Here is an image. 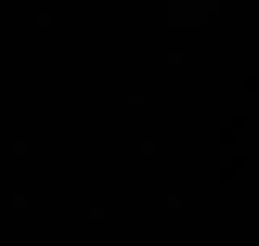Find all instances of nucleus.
I'll return each instance as SVG.
<instances>
[]
</instances>
